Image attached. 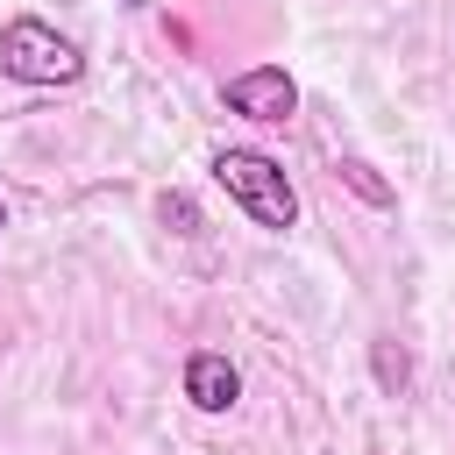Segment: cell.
I'll return each instance as SVG.
<instances>
[{
    "label": "cell",
    "mask_w": 455,
    "mask_h": 455,
    "mask_svg": "<svg viewBox=\"0 0 455 455\" xmlns=\"http://www.w3.org/2000/svg\"><path fill=\"white\" fill-rule=\"evenodd\" d=\"M334 178H341L355 199H370V206H398V192H391V185H384V178H377L363 156H334Z\"/></svg>",
    "instance_id": "5"
},
{
    "label": "cell",
    "mask_w": 455,
    "mask_h": 455,
    "mask_svg": "<svg viewBox=\"0 0 455 455\" xmlns=\"http://www.w3.org/2000/svg\"><path fill=\"white\" fill-rule=\"evenodd\" d=\"M377 384H384V391H405V348L377 341Z\"/></svg>",
    "instance_id": "7"
},
{
    "label": "cell",
    "mask_w": 455,
    "mask_h": 455,
    "mask_svg": "<svg viewBox=\"0 0 455 455\" xmlns=\"http://www.w3.org/2000/svg\"><path fill=\"white\" fill-rule=\"evenodd\" d=\"M85 57L71 36H57L43 14H7L0 21V78L14 85H78Z\"/></svg>",
    "instance_id": "2"
},
{
    "label": "cell",
    "mask_w": 455,
    "mask_h": 455,
    "mask_svg": "<svg viewBox=\"0 0 455 455\" xmlns=\"http://www.w3.org/2000/svg\"><path fill=\"white\" fill-rule=\"evenodd\" d=\"M213 185L263 228V235H291L299 228V192H291V178H284V164L277 156H263V149H213Z\"/></svg>",
    "instance_id": "1"
},
{
    "label": "cell",
    "mask_w": 455,
    "mask_h": 455,
    "mask_svg": "<svg viewBox=\"0 0 455 455\" xmlns=\"http://www.w3.org/2000/svg\"><path fill=\"white\" fill-rule=\"evenodd\" d=\"M121 7H149V0H121Z\"/></svg>",
    "instance_id": "8"
},
{
    "label": "cell",
    "mask_w": 455,
    "mask_h": 455,
    "mask_svg": "<svg viewBox=\"0 0 455 455\" xmlns=\"http://www.w3.org/2000/svg\"><path fill=\"white\" fill-rule=\"evenodd\" d=\"M156 213H164V228H171V235H206V228H199V206H192L185 192H164V199H156Z\"/></svg>",
    "instance_id": "6"
},
{
    "label": "cell",
    "mask_w": 455,
    "mask_h": 455,
    "mask_svg": "<svg viewBox=\"0 0 455 455\" xmlns=\"http://www.w3.org/2000/svg\"><path fill=\"white\" fill-rule=\"evenodd\" d=\"M220 107L242 114V121H256V128H284L299 114V85H291L284 64H249V71L220 78Z\"/></svg>",
    "instance_id": "3"
},
{
    "label": "cell",
    "mask_w": 455,
    "mask_h": 455,
    "mask_svg": "<svg viewBox=\"0 0 455 455\" xmlns=\"http://www.w3.org/2000/svg\"><path fill=\"white\" fill-rule=\"evenodd\" d=\"M0 228H7V206H0Z\"/></svg>",
    "instance_id": "9"
},
{
    "label": "cell",
    "mask_w": 455,
    "mask_h": 455,
    "mask_svg": "<svg viewBox=\"0 0 455 455\" xmlns=\"http://www.w3.org/2000/svg\"><path fill=\"white\" fill-rule=\"evenodd\" d=\"M185 398H192L199 412H235L242 370H235L220 348H192V355H185Z\"/></svg>",
    "instance_id": "4"
}]
</instances>
